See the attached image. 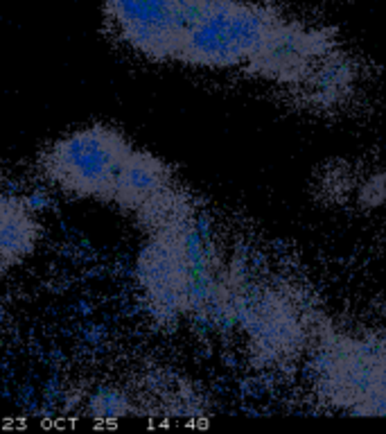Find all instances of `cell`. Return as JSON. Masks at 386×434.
I'll list each match as a JSON object with an SVG mask.
<instances>
[{
	"instance_id": "6da1fadb",
	"label": "cell",
	"mask_w": 386,
	"mask_h": 434,
	"mask_svg": "<svg viewBox=\"0 0 386 434\" xmlns=\"http://www.w3.org/2000/svg\"><path fill=\"white\" fill-rule=\"evenodd\" d=\"M147 235L138 253L136 283L154 322L174 326L199 310H238L242 285L222 269L197 208Z\"/></svg>"
},
{
	"instance_id": "7a4b0ae2",
	"label": "cell",
	"mask_w": 386,
	"mask_h": 434,
	"mask_svg": "<svg viewBox=\"0 0 386 434\" xmlns=\"http://www.w3.org/2000/svg\"><path fill=\"white\" fill-rule=\"evenodd\" d=\"M292 19L260 0H208L190 25L177 61L199 70L265 75L271 48Z\"/></svg>"
},
{
	"instance_id": "3957f363",
	"label": "cell",
	"mask_w": 386,
	"mask_h": 434,
	"mask_svg": "<svg viewBox=\"0 0 386 434\" xmlns=\"http://www.w3.org/2000/svg\"><path fill=\"white\" fill-rule=\"evenodd\" d=\"M134 143L111 125H86L50 143L39 156V172L73 199L111 203Z\"/></svg>"
},
{
	"instance_id": "277c9868",
	"label": "cell",
	"mask_w": 386,
	"mask_h": 434,
	"mask_svg": "<svg viewBox=\"0 0 386 434\" xmlns=\"http://www.w3.org/2000/svg\"><path fill=\"white\" fill-rule=\"evenodd\" d=\"M208 0H102L109 32L136 55L177 61L190 25Z\"/></svg>"
},
{
	"instance_id": "5b68a950",
	"label": "cell",
	"mask_w": 386,
	"mask_h": 434,
	"mask_svg": "<svg viewBox=\"0 0 386 434\" xmlns=\"http://www.w3.org/2000/svg\"><path fill=\"white\" fill-rule=\"evenodd\" d=\"M319 365L328 401L353 414H386V344L332 342Z\"/></svg>"
},
{
	"instance_id": "8992f818",
	"label": "cell",
	"mask_w": 386,
	"mask_h": 434,
	"mask_svg": "<svg viewBox=\"0 0 386 434\" xmlns=\"http://www.w3.org/2000/svg\"><path fill=\"white\" fill-rule=\"evenodd\" d=\"M41 240V222L30 199L0 181V276L32 258Z\"/></svg>"
}]
</instances>
